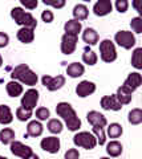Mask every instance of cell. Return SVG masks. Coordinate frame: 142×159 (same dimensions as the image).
I'll use <instances>...</instances> for the list:
<instances>
[{
    "label": "cell",
    "mask_w": 142,
    "mask_h": 159,
    "mask_svg": "<svg viewBox=\"0 0 142 159\" xmlns=\"http://www.w3.org/2000/svg\"><path fill=\"white\" fill-rule=\"evenodd\" d=\"M56 113L64 119L66 127L71 131H76L81 127V121L77 117V114L75 111V109L72 107L71 103L68 102H60L56 106Z\"/></svg>",
    "instance_id": "obj_1"
},
{
    "label": "cell",
    "mask_w": 142,
    "mask_h": 159,
    "mask_svg": "<svg viewBox=\"0 0 142 159\" xmlns=\"http://www.w3.org/2000/svg\"><path fill=\"white\" fill-rule=\"evenodd\" d=\"M12 80L15 81H20L23 84H25V85H29V86H33L37 84V74L31 70V68H29L27 64H20V65H17L16 68L12 70V74H11Z\"/></svg>",
    "instance_id": "obj_2"
},
{
    "label": "cell",
    "mask_w": 142,
    "mask_h": 159,
    "mask_svg": "<svg viewBox=\"0 0 142 159\" xmlns=\"http://www.w3.org/2000/svg\"><path fill=\"white\" fill-rule=\"evenodd\" d=\"M11 17L15 20V23L21 25V28H32L35 29L37 27V20L32 16L29 12H25L20 7H15L11 11Z\"/></svg>",
    "instance_id": "obj_3"
},
{
    "label": "cell",
    "mask_w": 142,
    "mask_h": 159,
    "mask_svg": "<svg viewBox=\"0 0 142 159\" xmlns=\"http://www.w3.org/2000/svg\"><path fill=\"white\" fill-rule=\"evenodd\" d=\"M73 142H75L76 146L84 147L86 150H92V148H94L97 145L96 137L93 135V134H90L89 131H81V133L76 134V135L73 137Z\"/></svg>",
    "instance_id": "obj_4"
},
{
    "label": "cell",
    "mask_w": 142,
    "mask_h": 159,
    "mask_svg": "<svg viewBox=\"0 0 142 159\" xmlns=\"http://www.w3.org/2000/svg\"><path fill=\"white\" fill-rule=\"evenodd\" d=\"M100 53H101V60L105 62H113L117 58V51L114 44L110 40H102L100 44Z\"/></svg>",
    "instance_id": "obj_5"
},
{
    "label": "cell",
    "mask_w": 142,
    "mask_h": 159,
    "mask_svg": "<svg viewBox=\"0 0 142 159\" xmlns=\"http://www.w3.org/2000/svg\"><path fill=\"white\" fill-rule=\"evenodd\" d=\"M114 40L120 47L125 48V49H131L135 45V36L133 34V32H129V31L117 32L114 36Z\"/></svg>",
    "instance_id": "obj_6"
},
{
    "label": "cell",
    "mask_w": 142,
    "mask_h": 159,
    "mask_svg": "<svg viewBox=\"0 0 142 159\" xmlns=\"http://www.w3.org/2000/svg\"><path fill=\"white\" fill-rule=\"evenodd\" d=\"M37 101H39V92L36 89H29L21 98V107L25 109V110L32 111L36 107Z\"/></svg>",
    "instance_id": "obj_7"
},
{
    "label": "cell",
    "mask_w": 142,
    "mask_h": 159,
    "mask_svg": "<svg viewBox=\"0 0 142 159\" xmlns=\"http://www.w3.org/2000/svg\"><path fill=\"white\" fill-rule=\"evenodd\" d=\"M77 41H78L77 36H73V34H69V33H64L61 37V52L66 54V56L72 54L77 47Z\"/></svg>",
    "instance_id": "obj_8"
},
{
    "label": "cell",
    "mask_w": 142,
    "mask_h": 159,
    "mask_svg": "<svg viewBox=\"0 0 142 159\" xmlns=\"http://www.w3.org/2000/svg\"><path fill=\"white\" fill-rule=\"evenodd\" d=\"M41 81H43V85L51 92L58 90V89H61L65 85V77L64 76H56V77L44 76L41 78Z\"/></svg>",
    "instance_id": "obj_9"
},
{
    "label": "cell",
    "mask_w": 142,
    "mask_h": 159,
    "mask_svg": "<svg viewBox=\"0 0 142 159\" xmlns=\"http://www.w3.org/2000/svg\"><path fill=\"white\" fill-rule=\"evenodd\" d=\"M141 84H142L141 74L138 72H133V73H130L129 76H128V78L125 80V82H124V85H122V88H125L128 92L133 93L134 90H137V89L141 86Z\"/></svg>",
    "instance_id": "obj_10"
},
{
    "label": "cell",
    "mask_w": 142,
    "mask_h": 159,
    "mask_svg": "<svg viewBox=\"0 0 142 159\" xmlns=\"http://www.w3.org/2000/svg\"><path fill=\"white\" fill-rule=\"evenodd\" d=\"M40 146L44 151H48L51 154H56L60 151V139L57 137H47L43 138Z\"/></svg>",
    "instance_id": "obj_11"
},
{
    "label": "cell",
    "mask_w": 142,
    "mask_h": 159,
    "mask_svg": "<svg viewBox=\"0 0 142 159\" xmlns=\"http://www.w3.org/2000/svg\"><path fill=\"white\" fill-rule=\"evenodd\" d=\"M11 152L13 154V155L20 157V158H23V159H25V158H28L29 155H31V154H33V151H32L31 147L25 146L24 143L17 142V141L11 142Z\"/></svg>",
    "instance_id": "obj_12"
},
{
    "label": "cell",
    "mask_w": 142,
    "mask_h": 159,
    "mask_svg": "<svg viewBox=\"0 0 142 159\" xmlns=\"http://www.w3.org/2000/svg\"><path fill=\"white\" fill-rule=\"evenodd\" d=\"M101 107L104 109V110L118 111L122 109V105L118 99H117L116 94H113V96H105L101 98Z\"/></svg>",
    "instance_id": "obj_13"
},
{
    "label": "cell",
    "mask_w": 142,
    "mask_h": 159,
    "mask_svg": "<svg viewBox=\"0 0 142 159\" xmlns=\"http://www.w3.org/2000/svg\"><path fill=\"white\" fill-rule=\"evenodd\" d=\"M96 92V85L90 81H81L78 85L76 86V93L78 97L85 98L88 96H90Z\"/></svg>",
    "instance_id": "obj_14"
},
{
    "label": "cell",
    "mask_w": 142,
    "mask_h": 159,
    "mask_svg": "<svg viewBox=\"0 0 142 159\" xmlns=\"http://www.w3.org/2000/svg\"><path fill=\"white\" fill-rule=\"evenodd\" d=\"M112 8H113V6H112L110 0H100V2H97L94 4L93 12L97 16H105V15L112 12Z\"/></svg>",
    "instance_id": "obj_15"
},
{
    "label": "cell",
    "mask_w": 142,
    "mask_h": 159,
    "mask_svg": "<svg viewBox=\"0 0 142 159\" xmlns=\"http://www.w3.org/2000/svg\"><path fill=\"white\" fill-rule=\"evenodd\" d=\"M86 118H88V122H89L92 126L104 127V126H106V123H108L106 118L102 116L101 113L96 111V110H92V111L88 113V114H86Z\"/></svg>",
    "instance_id": "obj_16"
},
{
    "label": "cell",
    "mask_w": 142,
    "mask_h": 159,
    "mask_svg": "<svg viewBox=\"0 0 142 159\" xmlns=\"http://www.w3.org/2000/svg\"><path fill=\"white\" fill-rule=\"evenodd\" d=\"M35 29H32V28H20L17 31V39L20 40L21 43L24 44H29V43H32L33 41V39H35Z\"/></svg>",
    "instance_id": "obj_17"
},
{
    "label": "cell",
    "mask_w": 142,
    "mask_h": 159,
    "mask_svg": "<svg viewBox=\"0 0 142 159\" xmlns=\"http://www.w3.org/2000/svg\"><path fill=\"white\" fill-rule=\"evenodd\" d=\"M43 134V125L39 121H31L27 126V137H40Z\"/></svg>",
    "instance_id": "obj_18"
},
{
    "label": "cell",
    "mask_w": 142,
    "mask_h": 159,
    "mask_svg": "<svg viewBox=\"0 0 142 159\" xmlns=\"http://www.w3.org/2000/svg\"><path fill=\"white\" fill-rule=\"evenodd\" d=\"M85 69L82 64H78V62H72L71 65H68L66 68V74L72 78H77V77H81L84 74Z\"/></svg>",
    "instance_id": "obj_19"
},
{
    "label": "cell",
    "mask_w": 142,
    "mask_h": 159,
    "mask_svg": "<svg viewBox=\"0 0 142 159\" xmlns=\"http://www.w3.org/2000/svg\"><path fill=\"white\" fill-rule=\"evenodd\" d=\"M82 40H84L88 45H96L98 43V33L93 28H86L82 32Z\"/></svg>",
    "instance_id": "obj_20"
},
{
    "label": "cell",
    "mask_w": 142,
    "mask_h": 159,
    "mask_svg": "<svg viewBox=\"0 0 142 159\" xmlns=\"http://www.w3.org/2000/svg\"><path fill=\"white\" fill-rule=\"evenodd\" d=\"M7 93H8L9 97L16 98V97H19L23 93V85H21L20 82H17V81H15V80H12V81H9L7 84Z\"/></svg>",
    "instance_id": "obj_21"
},
{
    "label": "cell",
    "mask_w": 142,
    "mask_h": 159,
    "mask_svg": "<svg viewBox=\"0 0 142 159\" xmlns=\"http://www.w3.org/2000/svg\"><path fill=\"white\" fill-rule=\"evenodd\" d=\"M81 23L77 21V20H68L64 25V29H65V33H69V34H73V36H78V33L81 32Z\"/></svg>",
    "instance_id": "obj_22"
},
{
    "label": "cell",
    "mask_w": 142,
    "mask_h": 159,
    "mask_svg": "<svg viewBox=\"0 0 142 159\" xmlns=\"http://www.w3.org/2000/svg\"><path fill=\"white\" fill-rule=\"evenodd\" d=\"M12 119H13V116L9 106L0 105V123L2 125H8V123L12 122Z\"/></svg>",
    "instance_id": "obj_23"
},
{
    "label": "cell",
    "mask_w": 142,
    "mask_h": 159,
    "mask_svg": "<svg viewBox=\"0 0 142 159\" xmlns=\"http://www.w3.org/2000/svg\"><path fill=\"white\" fill-rule=\"evenodd\" d=\"M106 152L110 157H120L122 154V145L118 141H112L108 143L106 146Z\"/></svg>",
    "instance_id": "obj_24"
},
{
    "label": "cell",
    "mask_w": 142,
    "mask_h": 159,
    "mask_svg": "<svg viewBox=\"0 0 142 159\" xmlns=\"http://www.w3.org/2000/svg\"><path fill=\"white\" fill-rule=\"evenodd\" d=\"M89 15V11H88L86 6L84 4H77V6L73 8V16H75V20L80 21V20H85Z\"/></svg>",
    "instance_id": "obj_25"
},
{
    "label": "cell",
    "mask_w": 142,
    "mask_h": 159,
    "mask_svg": "<svg viewBox=\"0 0 142 159\" xmlns=\"http://www.w3.org/2000/svg\"><path fill=\"white\" fill-rule=\"evenodd\" d=\"M116 97H117V99L121 102V105H128V103H130V101H131V93L130 92H128L125 88H118V90H117V94H116Z\"/></svg>",
    "instance_id": "obj_26"
},
{
    "label": "cell",
    "mask_w": 142,
    "mask_h": 159,
    "mask_svg": "<svg viewBox=\"0 0 142 159\" xmlns=\"http://www.w3.org/2000/svg\"><path fill=\"white\" fill-rule=\"evenodd\" d=\"M15 139V131L12 129H3L0 131V142L4 145H11V142H13Z\"/></svg>",
    "instance_id": "obj_27"
},
{
    "label": "cell",
    "mask_w": 142,
    "mask_h": 159,
    "mask_svg": "<svg viewBox=\"0 0 142 159\" xmlns=\"http://www.w3.org/2000/svg\"><path fill=\"white\" fill-rule=\"evenodd\" d=\"M82 61L85 64H88V65H94L97 62V54L86 47L84 53H82Z\"/></svg>",
    "instance_id": "obj_28"
},
{
    "label": "cell",
    "mask_w": 142,
    "mask_h": 159,
    "mask_svg": "<svg viewBox=\"0 0 142 159\" xmlns=\"http://www.w3.org/2000/svg\"><path fill=\"white\" fill-rule=\"evenodd\" d=\"M131 65L135 69H142V48L134 49L133 56H131Z\"/></svg>",
    "instance_id": "obj_29"
},
{
    "label": "cell",
    "mask_w": 142,
    "mask_h": 159,
    "mask_svg": "<svg viewBox=\"0 0 142 159\" xmlns=\"http://www.w3.org/2000/svg\"><path fill=\"white\" fill-rule=\"evenodd\" d=\"M129 122L131 125H140L142 122V110L141 109H133L129 111Z\"/></svg>",
    "instance_id": "obj_30"
},
{
    "label": "cell",
    "mask_w": 142,
    "mask_h": 159,
    "mask_svg": "<svg viewBox=\"0 0 142 159\" xmlns=\"http://www.w3.org/2000/svg\"><path fill=\"white\" fill-rule=\"evenodd\" d=\"M122 134V126L120 123H110L108 127V135L110 138H118Z\"/></svg>",
    "instance_id": "obj_31"
},
{
    "label": "cell",
    "mask_w": 142,
    "mask_h": 159,
    "mask_svg": "<svg viewBox=\"0 0 142 159\" xmlns=\"http://www.w3.org/2000/svg\"><path fill=\"white\" fill-rule=\"evenodd\" d=\"M48 130L53 134H60L62 131V123L58 121V119H51L49 122H48Z\"/></svg>",
    "instance_id": "obj_32"
},
{
    "label": "cell",
    "mask_w": 142,
    "mask_h": 159,
    "mask_svg": "<svg viewBox=\"0 0 142 159\" xmlns=\"http://www.w3.org/2000/svg\"><path fill=\"white\" fill-rule=\"evenodd\" d=\"M16 117H17L19 121L25 122V121H28V119L32 117V111L25 110V109H23V107H19L16 110Z\"/></svg>",
    "instance_id": "obj_33"
},
{
    "label": "cell",
    "mask_w": 142,
    "mask_h": 159,
    "mask_svg": "<svg viewBox=\"0 0 142 159\" xmlns=\"http://www.w3.org/2000/svg\"><path fill=\"white\" fill-rule=\"evenodd\" d=\"M93 133L96 134V138H98V143L104 145L106 141L105 133H104V127H98V126H93Z\"/></svg>",
    "instance_id": "obj_34"
},
{
    "label": "cell",
    "mask_w": 142,
    "mask_h": 159,
    "mask_svg": "<svg viewBox=\"0 0 142 159\" xmlns=\"http://www.w3.org/2000/svg\"><path fill=\"white\" fill-rule=\"evenodd\" d=\"M130 27L135 33H142V19L141 17H134L130 21Z\"/></svg>",
    "instance_id": "obj_35"
},
{
    "label": "cell",
    "mask_w": 142,
    "mask_h": 159,
    "mask_svg": "<svg viewBox=\"0 0 142 159\" xmlns=\"http://www.w3.org/2000/svg\"><path fill=\"white\" fill-rule=\"evenodd\" d=\"M49 116H51V113L47 107H39L36 110V117L40 119V121H45V119L49 118Z\"/></svg>",
    "instance_id": "obj_36"
},
{
    "label": "cell",
    "mask_w": 142,
    "mask_h": 159,
    "mask_svg": "<svg viewBox=\"0 0 142 159\" xmlns=\"http://www.w3.org/2000/svg\"><path fill=\"white\" fill-rule=\"evenodd\" d=\"M128 7H129L128 0H117L116 2V8L120 13H125L128 11Z\"/></svg>",
    "instance_id": "obj_37"
},
{
    "label": "cell",
    "mask_w": 142,
    "mask_h": 159,
    "mask_svg": "<svg viewBox=\"0 0 142 159\" xmlns=\"http://www.w3.org/2000/svg\"><path fill=\"white\" fill-rule=\"evenodd\" d=\"M45 6H51V7H53V8H62L65 6V2L64 0H57V2H51V0H44L43 2Z\"/></svg>",
    "instance_id": "obj_38"
},
{
    "label": "cell",
    "mask_w": 142,
    "mask_h": 159,
    "mask_svg": "<svg viewBox=\"0 0 142 159\" xmlns=\"http://www.w3.org/2000/svg\"><path fill=\"white\" fill-rule=\"evenodd\" d=\"M65 159H78L80 158V152L76 148H69L66 152H65Z\"/></svg>",
    "instance_id": "obj_39"
},
{
    "label": "cell",
    "mask_w": 142,
    "mask_h": 159,
    "mask_svg": "<svg viewBox=\"0 0 142 159\" xmlns=\"http://www.w3.org/2000/svg\"><path fill=\"white\" fill-rule=\"evenodd\" d=\"M53 13L52 11H48V9H45V11H43L41 13V19H43V21L44 23H52L53 21Z\"/></svg>",
    "instance_id": "obj_40"
},
{
    "label": "cell",
    "mask_w": 142,
    "mask_h": 159,
    "mask_svg": "<svg viewBox=\"0 0 142 159\" xmlns=\"http://www.w3.org/2000/svg\"><path fill=\"white\" fill-rule=\"evenodd\" d=\"M37 0H21V6L28 9H35L37 7Z\"/></svg>",
    "instance_id": "obj_41"
},
{
    "label": "cell",
    "mask_w": 142,
    "mask_h": 159,
    "mask_svg": "<svg viewBox=\"0 0 142 159\" xmlns=\"http://www.w3.org/2000/svg\"><path fill=\"white\" fill-rule=\"evenodd\" d=\"M8 43H9L8 34H6L4 32H0V48L7 47V45H8Z\"/></svg>",
    "instance_id": "obj_42"
},
{
    "label": "cell",
    "mask_w": 142,
    "mask_h": 159,
    "mask_svg": "<svg viewBox=\"0 0 142 159\" xmlns=\"http://www.w3.org/2000/svg\"><path fill=\"white\" fill-rule=\"evenodd\" d=\"M25 159H40V158H39L36 154H31V155H29L28 158H25Z\"/></svg>",
    "instance_id": "obj_43"
},
{
    "label": "cell",
    "mask_w": 142,
    "mask_h": 159,
    "mask_svg": "<svg viewBox=\"0 0 142 159\" xmlns=\"http://www.w3.org/2000/svg\"><path fill=\"white\" fill-rule=\"evenodd\" d=\"M133 6H134V8L137 9V11L140 12V8H138V2H134V3H133Z\"/></svg>",
    "instance_id": "obj_44"
},
{
    "label": "cell",
    "mask_w": 142,
    "mask_h": 159,
    "mask_svg": "<svg viewBox=\"0 0 142 159\" xmlns=\"http://www.w3.org/2000/svg\"><path fill=\"white\" fill-rule=\"evenodd\" d=\"M3 65V58H2V54H0V66Z\"/></svg>",
    "instance_id": "obj_45"
},
{
    "label": "cell",
    "mask_w": 142,
    "mask_h": 159,
    "mask_svg": "<svg viewBox=\"0 0 142 159\" xmlns=\"http://www.w3.org/2000/svg\"><path fill=\"white\" fill-rule=\"evenodd\" d=\"M0 159H8V158H6V157H2V155H0Z\"/></svg>",
    "instance_id": "obj_46"
},
{
    "label": "cell",
    "mask_w": 142,
    "mask_h": 159,
    "mask_svg": "<svg viewBox=\"0 0 142 159\" xmlns=\"http://www.w3.org/2000/svg\"><path fill=\"white\" fill-rule=\"evenodd\" d=\"M101 159H110V158H106V157H104V158H101Z\"/></svg>",
    "instance_id": "obj_47"
}]
</instances>
